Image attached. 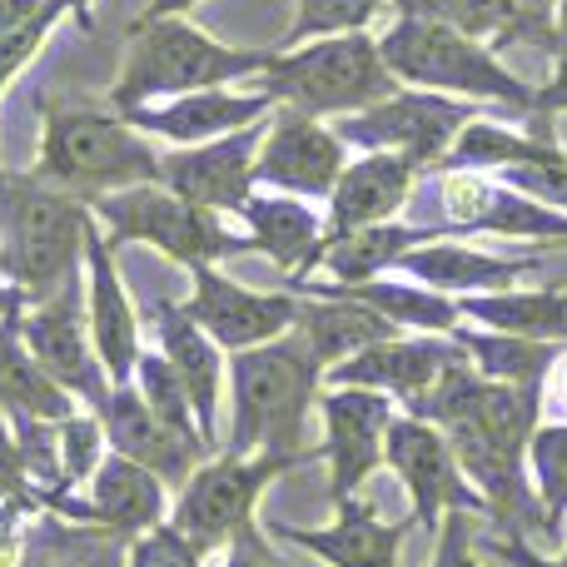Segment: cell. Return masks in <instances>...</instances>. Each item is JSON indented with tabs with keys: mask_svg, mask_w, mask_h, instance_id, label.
I'll return each instance as SVG.
<instances>
[{
	"mask_svg": "<svg viewBox=\"0 0 567 567\" xmlns=\"http://www.w3.org/2000/svg\"><path fill=\"white\" fill-rule=\"evenodd\" d=\"M523 165H567L563 145L553 135H523V130L503 125V120H468L463 135L453 140L449 159L439 169H483V175H503V169Z\"/></svg>",
	"mask_w": 567,
	"mask_h": 567,
	"instance_id": "32",
	"label": "cell"
},
{
	"mask_svg": "<svg viewBox=\"0 0 567 567\" xmlns=\"http://www.w3.org/2000/svg\"><path fill=\"white\" fill-rule=\"evenodd\" d=\"M135 383L140 393H145V403H150V413H155L165 429H175L185 443H195L205 458H215V443L205 439V429H199V419H195V403H189V389L179 383V373L169 369V359L159 349H145L140 353V363H135Z\"/></svg>",
	"mask_w": 567,
	"mask_h": 567,
	"instance_id": "34",
	"label": "cell"
},
{
	"mask_svg": "<svg viewBox=\"0 0 567 567\" xmlns=\"http://www.w3.org/2000/svg\"><path fill=\"white\" fill-rule=\"evenodd\" d=\"M259 85L279 110H299L313 120H343L353 110H369L379 100H389L399 85V75L389 70L379 50V35L353 30V35H329V40H309V45L275 50V65L265 70Z\"/></svg>",
	"mask_w": 567,
	"mask_h": 567,
	"instance_id": "6",
	"label": "cell"
},
{
	"mask_svg": "<svg viewBox=\"0 0 567 567\" xmlns=\"http://www.w3.org/2000/svg\"><path fill=\"white\" fill-rule=\"evenodd\" d=\"M463 319L493 333L567 343V289H493L458 299Z\"/></svg>",
	"mask_w": 567,
	"mask_h": 567,
	"instance_id": "31",
	"label": "cell"
},
{
	"mask_svg": "<svg viewBox=\"0 0 567 567\" xmlns=\"http://www.w3.org/2000/svg\"><path fill=\"white\" fill-rule=\"evenodd\" d=\"M85 313H90V333H95V349L105 359L110 383H130L140 353H145V339H140V313L130 303V289L120 279L115 245H110L100 219L90 225V239H85Z\"/></svg>",
	"mask_w": 567,
	"mask_h": 567,
	"instance_id": "20",
	"label": "cell"
},
{
	"mask_svg": "<svg viewBox=\"0 0 567 567\" xmlns=\"http://www.w3.org/2000/svg\"><path fill=\"white\" fill-rule=\"evenodd\" d=\"M125 567H205V553H199L189 538H179V533L165 523V528H155V533L130 538Z\"/></svg>",
	"mask_w": 567,
	"mask_h": 567,
	"instance_id": "41",
	"label": "cell"
},
{
	"mask_svg": "<svg viewBox=\"0 0 567 567\" xmlns=\"http://www.w3.org/2000/svg\"><path fill=\"white\" fill-rule=\"evenodd\" d=\"M409 523H383L379 508L363 498L339 503L329 528H269V538H284L303 548L309 558L329 567H399V543L409 538Z\"/></svg>",
	"mask_w": 567,
	"mask_h": 567,
	"instance_id": "23",
	"label": "cell"
},
{
	"mask_svg": "<svg viewBox=\"0 0 567 567\" xmlns=\"http://www.w3.org/2000/svg\"><path fill=\"white\" fill-rule=\"evenodd\" d=\"M169 493L175 488H169L155 468L125 458V453H110V458L100 463V473L90 478L85 503H80L75 493H60V498H50L45 508L60 513V518H70V523H95V528L140 538V533H155L169 523V508H175Z\"/></svg>",
	"mask_w": 567,
	"mask_h": 567,
	"instance_id": "17",
	"label": "cell"
},
{
	"mask_svg": "<svg viewBox=\"0 0 567 567\" xmlns=\"http://www.w3.org/2000/svg\"><path fill=\"white\" fill-rule=\"evenodd\" d=\"M265 125L209 140V145H169L159 155V185L175 189L189 205L209 209V215H245V205L259 189L255 159H259V145H265Z\"/></svg>",
	"mask_w": 567,
	"mask_h": 567,
	"instance_id": "16",
	"label": "cell"
},
{
	"mask_svg": "<svg viewBox=\"0 0 567 567\" xmlns=\"http://www.w3.org/2000/svg\"><path fill=\"white\" fill-rule=\"evenodd\" d=\"M488 553H493V558H503V563H508V567H567V548L558 553V558H538V553H533V548H523V543H488Z\"/></svg>",
	"mask_w": 567,
	"mask_h": 567,
	"instance_id": "46",
	"label": "cell"
},
{
	"mask_svg": "<svg viewBox=\"0 0 567 567\" xmlns=\"http://www.w3.org/2000/svg\"><path fill=\"white\" fill-rule=\"evenodd\" d=\"M293 293H343L359 299L369 309H379L389 323L399 329H419V333H453L463 323V309L453 293H439L429 284L413 279H369V284H323V279H289Z\"/></svg>",
	"mask_w": 567,
	"mask_h": 567,
	"instance_id": "28",
	"label": "cell"
},
{
	"mask_svg": "<svg viewBox=\"0 0 567 567\" xmlns=\"http://www.w3.org/2000/svg\"><path fill=\"white\" fill-rule=\"evenodd\" d=\"M299 293H259L249 284L219 275L215 265L189 269V299L185 309L199 319V329L219 343L225 353H245L259 343H275L284 333H293L299 323Z\"/></svg>",
	"mask_w": 567,
	"mask_h": 567,
	"instance_id": "15",
	"label": "cell"
},
{
	"mask_svg": "<svg viewBox=\"0 0 567 567\" xmlns=\"http://www.w3.org/2000/svg\"><path fill=\"white\" fill-rule=\"evenodd\" d=\"M439 205L449 235H503V239H548L567 245V215L518 195L483 169H439Z\"/></svg>",
	"mask_w": 567,
	"mask_h": 567,
	"instance_id": "13",
	"label": "cell"
},
{
	"mask_svg": "<svg viewBox=\"0 0 567 567\" xmlns=\"http://www.w3.org/2000/svg\"><path fill=\"white\" fill-rule=\"evenodd\" d=\"M463 359V343L453 333H419V339H383L353 359L333 363L323 373V389H379L393 403L413 409L429 399V389Z\"/></svg>",
	"mask_w": 567,
	"mask_h": 567,
	"instance_id": "18",
	"label": "cell"
},
{
	"mask_svg": "<svg viewBox=\"0 0 567 567\" xmlns=\"http://www.w3.org/2000/svg\"><path fill=\"white\" fill-rule=\"evenodd\" d=\"M429 567H478V553H473L468 538V513H449L439 523V553H433Z\"/></svg>",
	"mask_w": 567,
	"mask_h": 567,
	"instance_id": "43",
	"label": "cell"
},
{
	"mask_svg": "<svg viewBox=\"0 0 567 567\" xmlns=\"http://www.w3.org/2000/svg\"><path fill=\"white\" fill-rule=\"evenodd\" d=\"M383 10H393V0H293V25H289L284 50L309 45V40L369 30Z\"/></svg>",
	"mask_w": 567,
	"mask_h": 567,
	"instance_id": "35",
	"label": "cell"
},
{
	"mask_svg": "<svg viewBox=\"0 0 567 567\" xmlns=\"http://www.w3.org/2000/svg\"><path fill=\"white\" fill-rule=\"evenodd\" d=\"M110 458V439H105V423L100 413H70L60 423V463H65V483L70 493L75 488H90V478L100 473V463Z\"/></svg>",
	"mask_w": 567,
	"mask_h": 567,
	"instance_id": "38",
	"label": "cell"
},
{
	"mask_svg": "<svg viewBox=\"0 0 567 567\" xmlns=\"http://www.w3.org/2000/svg\"><path fill=\"white\" fill-rule=\"evenodd\" d=\"M453 339L463 343V353L473 359V369L483 379L498 383H518V389H543L553 359L563 343H538V339H513V333H493V329H453Z\"/></svg>",
	"mask_w": 567,
	"mask_h": 567,
	"instance_id": "33",
	"label": "cell"
},
{
	"mask_svg": "<svg viewBox=\"0 0 567 567\" xmlns=\"http://www.w3.org/2000/svg\"><path fill=\"white\" fill-rule=\"evenodd\" d=\"M100 423H105L110 453H125V458L155 468L175 493L185 488L189 473L205 463V453H199L195 443H185L175 429H165V423L150 413L145 393H140L135 383H115V389H110V403L100 409Z\"/></svg>",
	"mask_w": 567,
	"mask_h": 567,
	"instance_id": "22",
	"label": "cell"
},
{
	"mask_svg": "<svg viewBox=\"0 0 567 567\" xmlns=\"http://www.w3.org/2000/svg\"><path fill=\"white\" fill-rule=\"evenodd\" d=\"M429 239H449V229H423V225H403V219H383V225L323 239L319 269H329V284H369V279H383L389 269H399L403 255L429 245Z\"/></svg>",
	"mask_w": 567,
	"mask_h": 567,
	"instance_id": "30",
	"label": "cell"
},
{
	"mask_svg": "<svg viewBox=\"0 0 567 567\" xmlns=\"http://www.w3.org/2000/svg\"><path fill=\"white\" fill-rule=\"evenodd\" d=\"M528 473H533V488H538V503L548 513V533L563 528L567 518V423H538L528 443Z\"/></svg>",
	"mask_w": 567,
	"mask_h": 567,
	"instance_id": "36",
	"label": "cell"
},
{
	"mask_svg": "<svg viewBox=\"0 0 567 567\" xmlns=\"http://www.w3.org/2000/svg\"><path fill=\"white\" fill-rule=\"evenodd\" d=\"M25 293L16 289V284H0V319H6V313H16V309H25Z\"/></svg>",
	"mask_w": 567,
	"mask_h": 567,
	"instance_id": "50",
	"label": "cell"
},
{
	"mask_svg": "<svg viewBox=\"0 0 567 567\" xmlns=\"http://www.w3.org/2000/svg\"><path fill=\"white\" fill-rule=\"evenodd\" d=\"M393 16H429L493 45L503 30V0H393Z\"/></svg>",
	"mask_w": 567,
	"mask_h": 567,
	"instance_id": "40",
	"label": "cell"
},
{
	"mask_svg": "<svg viewBox=\"0 0 567 567\" xmlns=\"http://www.w3.org/2000/svg\"><path fill=\"white\" fill-rule=\"evenodd\" d=\"M553 115H567V60H558L548 85H538V120H553Z\"/></svg>",
	"mask_w": 567,
	"mask_h": 567,
	"instance_id": "47",
	"label": "cell"
},
{
	"mask_svg": "<svg viewBox=\"0 0 567 567\" xmlns=\"http://www.w3.org/2000/svg\"><path fill=\"white\" fill-rule=\"evenodd\" d=\"M419 165L409 155H359L349 159V169L339 175L329 195V239L353 235V229L383 225V219H399V209L409 205Z\"/></svg>",
	"mask_w": 567,
	"mask_h": 567,
	"instance_id": "24",
	"label": "cell"
},
{
	"mask_svg": "<svg viewBox=\"0 0 567 567\" xmlns=\"http://www.w3.org/2000/svg\"><path fill=\"white\" fill-rule=\"evenodd\" d=\"M90 225L95 215L85 199L45 185L40 175L6 179L0 185V275L30 303L75 289Z\"/></svg>",
	"mask_w": 567,
	"mask_h": 567,
	"instance_id": "4",
	"label": "cell"
},
{
	"mask_svg": "<svg viewBox=\"0 0 567 567\" xmlns=\"http://www.w3.org/2000/svg\"><path fill=\"white\" fill-rule=\"evenodd\" d=\"M35 175L45 185L65 189V195L85 199V205H95L115 189L159 185V150L120 110L55 105L50 100L45 125H40Z\"/></svg>",
	"mask_w": 567,
	"mask_h": 567,
	"instance_id": "5",
	"label": "cell"
},
{
	"mask_svg": "<svg viewBox=\"0 0 567 567\" xmlns=\"http://www.w3.org/2000/svg\"><path fill=\"white\" fill-rule=\"evenodd\" d=\"M379 50L399 75V85L439 90V95H458L473 105H503L508 115L538 120V85H528L518 70L503 65V55L488 40H473L443 20L393 16L379 35Z\"/></svg>",
	"mask_w": 567,
	"mask_h": 567,
	"instance_id": "3",
	"label": "cell"
},
{
	"mask_svg": "<svg viewBox=\"0 0 567 567\" xmlns=\"http://www.w3.org/2000/svg\"><path fill=\"white\" fill-rule=\"evenodd\" d=\"M90 215L105 225L110 245H150L165 259L185 269H205L219 265L229 255H249V235H235L225 225V215H209V209L179 199L165 185H135V189H115V195L95 199Z\"/></svg>",
	"mask_w": 567,
	"mask_h": 567,
	"instance_id": "7",
	"label": "cell"
},
{
	"mask_svg": "<svg viewBox=\"0 0 567 567\" xmlns=\"http://www.w3.org/2000/svg\"><path fill=\"white\" fill-rule=\"evenodd\" d=\"M303 458H289V453H225L205 458L189 483L175 493V508H169V528L179 538H189L199 553L229 548L235 533H245L255 523V508L265 498V488L275 478H284L289 468H299Z\"/></svg>",
	"mask_w": 567,
	"mask_h": 567,
	"instance_id": "8",
	"label": "cell"
},
{
	"mask_svg": "<svg viewBox=\"0 0 567 567\" xmlns=\"http://www.w3.org/2000/svg\"><path fill=\"white\" fill-rule=\"evenodd\" d=\"M478 115L483 105H473V100L403 85L389 100H379V105L333 120V130L359 155H379L383 150V155H409L419 169H439L449 159L453 140L463 135V125Z\"/></svg>",
	"mask_w": 567,
	"mask_h": 567,
	"instance_id": "9",
	"label": "cell"
},
{
	"mask_svg": "<svg viewBox=\"0 0 567 567\" xmlns=\"http://www.w3.org/2000/svg\"><path fill=\"white\" fill-rule=\"evenodd\" d=\"M349 169V145L329 120L299 115V110H275L265 125V145L255 159V185L293 199H323L329 205L339 175Z\"/></svg>",
	"mask_w": 567,
	"mask_h": 567,
	"instance_id": "12",
	"label": "cell"
},
{
	"mask_svg": "<svg viewBox=\"0 0 567 567\" xmlns=\"http://www.w3.org/2000/svg\"><path fill=\"white\" fill-rule=\"evenodd\" d=\"M245 229L255 255H269L289 279H309L323 259V239H329V219L309 205V199L275 195V189H255L245 205Z\"/></svg>",
	"mask_w": 567,
	"mask_h": 567,
	"instance_id": "25",
	"label": "cell"
},
{
	"mask_svg": "<svg viewBox=\"0 0 567 567\" xmlns=\"http://www.w3.org/2000/svg\"><path fill=\"white\" fill-rule=\"evenodd\" d=\"M20 313H6L0 319V409L10 419H35V423H65L75 409V393H65L45 369L40 359L30 353L25 343V329H20Z\"/></svg>",
	"mask_w": 567,
	"mask_h": 567,
	"instance_id": "29",
	"label": "cell"
},
{
	"mask_svg": "<svg viewBox=\"0 0 567 567\" xmlns=\"http://www.w3.org/2000/svg\"><path fill=\"white\" fill-rule=\"evenodd\" d=\"M403 275L413 284H429L439 293L468 299V293H493V289H518L523 275L538 269V259H503L488 249H473L463 239H429V245L403 255Z\"/></svg>",
	"mask_w": 567,
	"mask_h": 567,
	"instance_id": "26",
	"label": "cell"
},
{
	"mask_svg": "<svg viewBox=\"0 0 567 567\" xmlns=\"http://www.w3.org/2000/svg\"><path fill=\"white\" fill-rule=\"evenodd\" d=\"M65 16H75V25L90 30V0H45L25 30H16L10 40H0V95H6L10 80H16L20 70H25L30 60L40 55V45H45L50 30H55ZM0 185H6V169H0Z\"/></svg>",
	"mask_w": 567,
	"mask_h": 567,
	"instance_id": "37",
	"label": "cell"
},
{
	"mask_svg": "<svg viewBox=\"0 0 567 567\" xmlns=\"http://www.w3.org/2000/svg\"><path fill=\"white\" fill-rule=\"evenodd\" d=\"M275 100L259 85H219V90H195V95H175L159 105L125 110V120L140 135H159L165 145H209V140L255 130L275 115Z\"/></svg>",
	"mask_w": 567,
	"mask_h": 567,
	"instance_id": "19",
	"label": "cell"
},
{
	"mask_svg": "<svg viewBox=\"0 0 567 567\" xmlns=\"http://www.w3.org/2000/svg\"><path fill=\"white\" fill-rule=\"evenodd\" d=\"M199 0H150L145 6V16H189Z\"/></svg>",
	"mask_w": 567,
	"mask_h": 567,
	"instance_id": "49",
	"label": "cell"
},
{
	"mask_svg": "<svg viewBox=\"0 0 567 567\" xmlns=\"http://www.w3.org/2000/svg\"><path fill=\"white\" fill-rule=\"evenodd\" d=\"M323 393V363L309 353L299 333H284L275 343L229 353V439L225 453H289L313 458L303 449L309 409Z\"/></svg>",
	"mask_w": 567,
	"mask_h": 567,
	"instance_id": "2",
	"label": "cell"
},
{
	"mask_svg": "<svg viewBox=\"0 0 567 567\" xmlns=\"http://www.w3.org/2000/svg\"><path fill=\"white\" fill-rule=\"evenodd\" d=\"M20 329H25L30 353L40 359V369L60 383L65 393H75L90 413H100L110 403V373L105 359L95 349V333H90V313L75 299V289L55 293L45 303H25L20 313Z\"/></svg>",
	"mask_w": 567,
	"mask_h": 567,
	"instance_id": "14",
	"label": "cell"
},
{
	"mask_svg": "<svg viewBox=\"0 0 567 567\" xmlns=\"http://www.w3.org/2000/svg\"><path fill=\"white\" fill-rule=\"evenodd\" d=\"M275 65V50H239L215 40L185 16H140L130 25L125 60L110 85V110H140L219 85H249Z\"/></svg>",
	"mask_w": 567,
	"mask_h": 567,
	"instance_id": "1",
	"label": "cell"
},
{
	"mask_svg": "<svg viewBox=\"0 0 567 567\" xmlns=\"http://www.w3.org/2000/svg\"><path fill=\"white\" fill-rule=\"evenodd\" d=\"M40 6H45V0H0V40H10L16 30H25Z\"/></svg>",
	"mask_w": 567,
	"mask_h": 567,
	"instance_id": "48",
	"label": "cell"
},
{
	"mask_svg": "<svg viewBox=\"0 0 567 567\" xmlns=\"http://www.w3.org/2000/svg\"><path fill=\"white\" fill-rule=\"evenodd\" d=\"M299 299L303 303L293 333L309 343V353L323 363V373L333 363L353 359V353L373 349V343L399 339V323H389L379 309H369L359 299H343V293H299Z\"/></svg>",
	"mask_w": 567,
	"mask_h": 567,
	"instance_id": "27",
	"label": "cell"
},
{
	"mask_svg": "<svg viewBox=\"0 0 567 567\" xmlns=\"http://www.w3.org/2000/svg\"><path fill=\"white\" fill-rule=\"evenodd\" d=\"M16 498H35V483H30L16 423H10V413L0 409V503H16Z\"/></svg>",
	"mask_w": 567,
	"mask_h": 567,
	"instance_id": "42",
	"label": "cell"
},
{
	"mask_svg": "<svg viewBox=\"0 0 567 567\" xmlns=\"http://www.w3.org/2000/svg\"><path fill=\"white\" fill-rule=\"evenodd\" d=\"M319 419L323 443L313 453L329 463V503L339 508L389 463L383 443H389V423L399 419V403L379 389H323Z\"/></svg>",
	"mask_w": 567,
	"mask_h": 567,
	"instance_id": "11",
	"label": "cell"
},
{
	"mask_svg": "<svg viewBox=\"0 0 567 567\" xmlns=\"http://www.w3.org/2000/svg\"><path fill=\"white\" fill-rule=\"evenodd\" d=\"M225 567H289L279 558V548L269 543V533L259 523H249L245 533H235L225 548Z\"/></svg>",
	"mask_w": 567,
	"mask_h": 567,
	"instance_id": "44",
	"label": "cell"
},
{
	"mask_svg": "<svg viewBox=\"0 0 567 567\" xmlns=\"http://www.w3.org/2000/svg\"><path fill=\"white\" fill-rule=\"evenodd\" d=\"M150 323H155V349L165 353L169 369L189 389V403H195V419L205 429V439L219 449V403H225V383H229V353L175 299H159L150 309Z\"/></svg>",
	"mask_w": 567,
	"mask_h": 567,
	"instance_id": "21",
	"label": "cell"
},
{
	"mask_svg": "<svg viewBox=\"0 0 567 567\" xmlns=\"http://www.w3.org/2000/svg\"><path fill=\"white\" fill-rule=\"evenodd\" d=\"M558 6L563 0H503V30L493 50L503 55L513 45H528L558 55Z\"/></svg>",
	"mask_w": 567,
	"mask_h": 567,
	"instance_id": "39",
	"label": "cell"
},
{
	"mask_svg": "<svg viewBox=\"0 0 567 567\" xmlns=\"http://www.w3.org/2000/svg\"><path fill=\"white\" fill-rule=\"evenodd\" d=\"M543 409L567 423V343L558 349V359H553L548 379H543Z\"/></svg>",
	"mask_w": 567,
	"mask_h": 567,
	"instance_id": "45",
	"label": "cell"
},
{
	"mask_svg": "<svg viewBox=\"0 0 567 567\" xmlns=\"http://www.w3.org/2000/svg\"><path fill=\"white\" fill-rule=\"evenodd\" d=\"M383 458L399 473V483L409 488L413 503V523L419 528H433L449 518V513H493L488 498L468 483L458 453H453L449 433L429 419H413V413H399L389 423V443H383Z\"/></svg>",
	"mask_w": 567,
	"mask_h": 567,
	"instance_id": "10",
	"label": "cell"
},
{
	"mask_svg": "<svg viewBox=\"0 0 567 567\" xmlns=\"http://www.w3.org/2000/svg\"><path fill=\"white\" fill-rule=\"evenodd\" d=\"M558 60H567V0L558 6Z\"/></svg>",
	"mask_w": 567,
	"mask_h": 567,
	"instance_id": "51",
	"label": "cell"
}]
</instances>
